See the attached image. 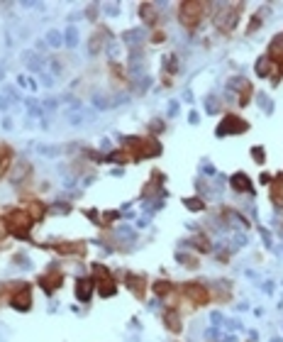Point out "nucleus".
<instances>
[{
    "mask_svg": "<svg viewBox=\"0 0 283 342\" xmlns=\"http://www.w3.org/2000/svg\"><path fill=\"white\" fill-rule=\"evenodd\" d=\"M32 223H34V220L27 215L25 208H13V211L5 215V228H8L17 240H27V237H30Z\"/></svg>",
    "mask_w": 283,
    "mask_h": 342,
    "instance_id": "nucleus-1",
    "label": "nucleus"
},
{
    "mask_svg": "<svg viewBox=\"0 0 283 342\" xmlns=\"http://www.w3.org/2000/svg\"><path fill=\"white\" fill-rule=\"evenodd\" d=\"M127 149L132 152V159H152L157 154H161V147L157 140H147V137H127L125 140Z\"/></svg>",
    "mask_w": 283,
    "mask_h": 342,
    "instance_id": "nucleus-2",
    "label": "nucleus"
},
{
    "mask_svg": "<svg viewBox=\"0 0 283 342\" xmlns=\"http://www.w3.org/2000/svg\"><path fill=\"white\" fill-rule=\"evenodd\" d=\"M205 10H207V3H200V0H186V3H181V8H178V20H181V25L186 30H195L200 25Z\"/></svg>",
    "mask_w": 283,
    "mask_h": 342,
    "instance_id": "nucleus-3",
    "label": "nucleus"
},
{
    "mask_svg": "<svg viewBox=\"0 0 283 342\" xmlns=\"http://www.w3.org/2000/svg\"><path fill=\"white\" fill-rule=\"evenodd\" d=\"M239 17H242V5H225L218 15H215V25L222 30V32H232L235 27H237V22H239Z\"/></svg>",
    "mask_w": 283,
    "mask_h": 342,
    "instance_id": "nucleus-4",
    "label": "nucleus"
},
{
    "mask_svg": "<svg viewBox=\"0 0 283 342\" xmlns=\"http://www.w3.org/2000/svg\"><path fill=\"white\" fill-rule=\"evenodd\" d=\"M249 130V122L242 120L239 115H225L220 127H218V137H225V134H242Z\"/></svg>",
    "mask_w": 283,
    "mask_h": 342,
    "instance_id": "nucleus-5",
    "label": "nucleus"
},
{
    "mask_svg": "<svg viewBox=\"0 0 283 342\" xmlns=\"http://www.w3.org/2000/svg\"><path fill=\"white\" fill-rule=\"evenodd\" d=\"M181 293H183L190 303H195V306H205V303H210V291H207L203 284H198V281H188V284L181 289Z\"/></svg>",
    "mask_w": 283,
    "mask_h": 342,
    "instance_id": "nucleus-6",
    "label": "nucleus"
},
{
    "mask_svg": "<svg viewBox=\"0 0 283 342\" xmlns=\"http://www.w3.org/2000/svg\"><path fill=\"white\" fill-rule=\"evenodd\" d=\"M10 303H13V308H17V310H30V308H32V293H30V289L17 281V286H15V291H13V296H10Z\"/></svg>",
    "mask_w": 283,
    "mask_h": 342,
    "instance_id": "nucleus-7",
    "label": "nucleus"
},
{
    "mask_svg": "<svg viewBox=\"0 0 283 342\" xmlns=\"http://www.w3.org/2000/svg\"><path fill=\"white\" fill-rule=\"evenodd\" d=\"M39 286H42L47 293H54L56 289L63 286V274H61L59 269H49L47 274H42V277H39Z\"/></svg>",
    "mask_w": 283,
    "mask_h": 342,
    "instance_id": "nucleus-8",
    "label": "nucleus"
},
{
    "mask_svg": "<svg viewBox=\"0 0 283 342\" xmlns=\"http://www.w3.org/2000/svg\"><path fill=\"white\" fill-rule=\"evenodd\" d=\"M125 286L134 293V298H144V293H147V279L144 277H139V274H127V277H125Z\"/></svg>",
    "mask_w": 283,
    "mask_h": 342,
    "instance_id": "nucleus-9",
    "label": "nucleus"
},
{
    "mask_svg": "<svg viewBox=\"0 0 283 342\" xmlns=\"http://www.w3.org/2000/svg\"><path fill=\"white\" fill-rule=\"evenodd\" d=\"M164 323H166V327H169L171 332H181V330H183V320H181V313H178L176 308H169V310L164 313Z\"/></svg>",
    "mask_w": 283,
    "mask_h": 342,
    "instance_id": "nucleus-10",
    "label": "nucleus"
},
{
    "mask_svg": "<svg viewBox=\"0 0 283 342\" xmlns=\"http://www.w3.org/2000/svg\"><path fill=\"white\" fill-rule=\"evenodd\" d=\"M91 293H93V279H79L76 281V298L88 303L91 301Z\"/></svg>",
    "mask_w": 283,
    "mask_h": 342,
    "instance_id": "nucleus-11",
    "label": "nucleus"
},
{
    "mask_svg": "<svg viewBox=\"0 0 283 342\" xmlns=\"http://www.w3.org/2000/svg\"><path fill=\"white\" fill-rule=\"evenodd\" d=\"M10 164H13V147L0 142V179H3V176L8 174Z\"/></svg>",
    "mask_w": 283,
    "mask_h": 342,
    "instance_id": "nucleus-12",
    "label": "nucleus"
},
{
    "mask_svg": "<svg viewBox=\"0 0 283 342\" xmlns=\"http://www.w3.org/2000/svg\"><path fill=\"white\" fill-rule=\"evenodd\" d=\"M51 249H56L59 254H81V252H86V244L83 242H59Z\"/></svg>",
    "mask_w": 283,
    "mask_h": 342,
    "instance_id": "nucleus-13",
    "label": "nucleus"
},
{
    "mask_svg": "<svg viewBox=\"0 0 283 342\" xmlns=\"http://www.w3.org/2000/svg\"><path fill=\"white\" fill-rule=\"evenodd\" d=\"M22 208L27 211V215H30L34 223H37V220H42V218L47 215V208H44V205H42L39 200H30V203H25V205H22Z\"/></svg>",
    "mask_w": 283,
    "mask_h": 342,
    "instance_id": "nucleus-14",
    "label": "nucleus"
},
{
    "mask_svg": "<svg viewBox=\"0 0 283 342\" xmlns=\"http://www.w3.org/2000/svg\"><path fill=\"white\" fill-rule=\"evenodd\" d=\"M230 183H232L235 191H242V193H252V191H254V188H252V181H249L247 174H235Z\"/></svg>",
    "mask_w": 283,
    "mask_h": 342,
    "instance_id": "nucleus-15",
    "label": "nucleus"
},
{
    "mask_svg": "<svg viewBox=\"0 0 283 342\" xmlns=\"http://www.w3.org/2000/svg\"><path fill=\"white\" fill-rule=\"evenodd\" d=\"M139 15H142V20H144L147 25H154V22H157V10H154V5H152V3L139 5Z\"/></svg>",
    "mask_w": 283,
    "mask_h": 342,
    "instance_id": "nucleus-16",
    "label": "nucleus"
},
{
    "mask_svg": "<svg viewBox=\"0 0 283 342\" xmlns=\"http://www.w3.org/2000/svg\"><path fill=\"white\" fill-rule=\"evenodd\" d=\"M98 291H100V296H115L117 286H115V281L108 277V279H100V281H98Z\"/></svg>",
    "mask_w": 283,
    "mask_h": 342,
    "instance_id": "nucleus-17",
    "label": "nucleus"
},
{
    "mask_svg": "<svg viewBox=\"0 0 283 342\" xmlns=\"http://www.w3.org/2000/svg\"><path fill=\"white\" fill-rule=\"evenodd\" d=\"M271 198H273L276 203H281V205H283V174H281V176H276L273 188H271Z\"/></svg>",
    "mask_w": 283,
    "mask_h": 342,
    "instance_id": "nucleus-18",
    "label": "nucleus"
},
{
    "mask_svg": "<svg viewBox=\"0 0 283 342\" xmlns=\"http://www.w3.org/2000/svg\"><path fill=\"white\" fill-rule=\"evenodd\" d=\"M271 66H273V61L268 59V56H261L259 61H256V74L264 79V76H268L271 74Z\"/></svg>",
    "mask_w": 283,
    "mask_h": 342,
    "instance_id": "nucleus-19",
    "label": "nucleus"
},
{
    "mask_svg": "<svg viewBox=\"0 0 283 342\" xmlns=\"http://www.w3.org/2000/svg\"><path fill=\"white\" fill-rule=\"evenodd\" d=\"M171 289H173L171 281H164V279H159V281L154 284V293H157V296H169Z\"/></svg>",
    "mask_w": 283,
    "mask_h": 342,
    "instance_id": "nucleus-20",
    "label": "nucleus"
},
{
    "mask_svg": "<svg viewBox=\"0 0 283 342\" xmlns=\"http://www.w3.org/2000/svg\"><path fill=\"white\" fill-rule=\"evenodd\" d=\"M66 44H68V47H76V44H79V30H76V27H68V30H66Z\"/></svg>",
    "mask_w": 283,
    "mask_h": 342,
    "instance_id": "nucleus-21",
    "label": "nucleus"
},
{
    "mask_svg": "<svg viewBox=\"0 0 283 342\" xmlns=\"http://www.w3.org/2000/svg\"><path fill=\"white\" fill-rule=\"evenodd\" d=\"M186 205H188L190 211H203V208H205V203H203L200 198H188V200H186Z\"/></svg>",
    "mask_w": 283,
    "mask_h": 342,
    "instance_id": "nucleus-22",
    "label": "nucleus"
},
{
    "mask_svg": "<svg viewBox=\"0 0 283 342\" xmlns=\"http://www.w3.org/2000/svg\"><path fill=\"white\" fill-rule=\"evenodd\" d=\"M47 39H49V44H54V47H59V44L63 42V37H61L59 32H54V30H51V32L47 34Z\"/></svg>",
    "mask_w": 283,
    "mask_h": 342,
    "instance_id": "nucleus-23",
    "label": "nucleus"
},
{
    "mask_svg": "<svg viewBox=\"0 0 283 342\" xmlns=\"http://www.w3.org/2000/svg\"><path fill=\"white\" fill-rule=\"evenodd\" d=\"M195 247H198L200 252H207V249H210V244H207L205 237H195Z\"/></svg>",
    "mask_w": 283,
    "mask_h": 342,
    "instance_id": "nucleus-24",
    "label": "nucleus"
},
{
    "mask_svg": "<svg viewBox=\"0 0 283 342\" xmlns=\"http://www.w3.org/2000/svg\"><path fill=\"white\" fill-rule=\"evenodd\" d=\"M110 159L112 162H127V154L125 152H115V154H110Z\"/></svg>",
    "mask_w": 283,
    "mask_h": 342,
    "instance_id": "nucleus-25",
    "label": "nucleus"
},
{
    "mask_svg": "<svg viewBox=\"0 0 283 342\" xmlns=\"http://www.w3.org/2000/svg\"><path fill=\"white\" fill-rule=\"evenodd\" d=\"M252 154H254V159H256V162H264V152H261V149H254Z\"/></svg>",
    "mask_w": 283,
    "mask_h": 342,
    "instance_id": "nucleus-26",
    "label": "nucleus"
},
{
    "mask_svg": "<svg viewBox=\"0 0 283 342\" xmlns=\"http://www.w3.org/2000/svg\"><path fill=\"white\" fill-rule=\"evenodd\" d=\"M0 108H3V110L8 108V100H5V98H0Z\"/></svg>",
    "mask_w": 283,
    "mask_h": 342,
    "instance_id": "nucleus-27",
    "label": "nucleus"
}]
</instances>
